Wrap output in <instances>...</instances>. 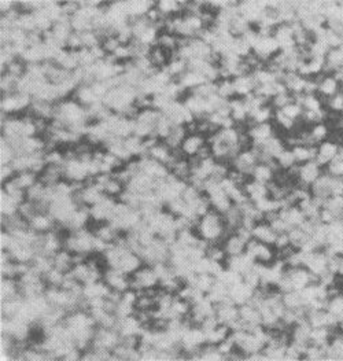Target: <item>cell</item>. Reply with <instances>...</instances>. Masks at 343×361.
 I'll return each instance as SVG.
<instances>
[{
    "instance_id": "cell-10",
    "label": "cell",
    "mask_w": 343,
    "mask_h": 361,
    "mask_svg": "<svg viewBox=\"0 0 343 361\" xmlns=\"http://www.w3.org/2000/svg\"><path fill=\"white\" fill-rule=\"evenodd\" d=\"M246 242L238 235V233H231L228 238L224 240V250L227 256H240L246 252Z\"/></svg>"
},
{
    "instance_id": "cell-4",
    "label": "cell",
    "mask_w": 343,
    "mask_h": 361,
    "mask_svg": "<svg viewBox=\"0 0 343 361\" xmlns=\"http://www.w3.org/2000/svg\"><path fill=\"white\" fill-rule=\"evenodd\" d=\"M254 291V289H251L248 284H246L244 282H240V283L229 287L228 295L232 299V302L238 305V306H240L243 303H247L253 298Z\"/></svg>"
},
{
    "instance_id": "cell-24",
    "label": "cell",
    "mask_w": 343,
    "mask_h": 361,
    "mask_svg": "<svg viewBox=\"0 0 343 361\" xmlns=\"http://www.w3.org/2000/svg\"><path fill=\"white\" fill-rule=\"evenodd\" d=\"M310 133L314 142L316 143L323 142L325 137H327V135H328V128H327V125L323 123L314 124V127L310 129Z\"/></svg>"
},
{
    "instance_id": "cell-9",
    "label": "cell",
    "mask_w": 343,
    "mask_h": 361,
    "mask_svg": "<svg viewBox=\"0 0 343 361\" xmlns=\"http://www.w3.org/2000/svg\"><path fill=\"white\" fill-rule=\"evenodd\" d=\"M338 153H339V147L335 143L323 142L317 147V157L314 161L317 162L320 166H325L335 160Z\"/></svg>"
},
{
    "instance_id": "cell-29",
    "label": "cell",
    "mask_w": 343,
    "mask_h": 361,
    "mask_svg": "<svg viewBox=\"0 0 343 361\" xmlns=\"http://www.w3.org/2000/svg\"><path fill=\"white\" fill-rule=\"evenodd\" d=\"M339 127H341V128H343V116L341 117V121H339Z\"/></svg>"
},
{
    "instance_id": "cell-23",
    "label": "cell",
    "mask_w": 343,
    "mask_h": 361,
    "mask_svg": "<svg viewBox=\"0 0 343 361\" xmlns=\"http://www.w3.org/2000/svg\"><path fill=\"white\" fill-rule=\"evenodd\" d=\"M302 107L304 110H310V111H318L321 109V102L314 94L311 95H304V100H302Z\"/></svg>"
},
{
    "instance_id": "cell-30",
    "label": "cell",
    "mask_w": 343,
    "mask_h": 361,
    "mask_svg": "<svg viewBox=\"0 0 343 361\" xmlns=\"http://www.w3.org/2000/svg\"><path fill=\"white\" fill-rule=\"evenodd\" d=\"M341 219L343 220V210H342V213H341Z\"/></svg>"
},
{
    "instance_id": "cell-20",
    "label": "cell",
    "mask_w": 343,
    "mask_h": 361,
    "mask_svg": "<svg viewBox=\"0 0 343 361\" xmlns=\"http://www.w3.org/2000/svg\"><path fill=\"white\" fill-rule=\"evenodd\" d=\"M276 162H277V166H279L280 170H288L294 165H297V161H295V157H294L292 150L287 149L276 158Z\"/></svg>"
},
{
    "instance_id": "cell-11",
    "label": "cell",
    "mask_w": 343,
    "mask_h": 361,
    "mask_svg": "<svg viewBox=\"0 0 343 361\" xmlns=\"http://www.w3.org/2000/svg\"><path fill=\"white\" fill-rule=\"evenodd\" d=\"M292 153L295 157V161L298 165L306 164L309 161H314L317 157V147L316 146H304V144H298L295 147H292Z\"/></svg>"
},
{
    "instance_id": "cell-2",
    "label": "cell",
    "mask_w": 343,
    "mask_h": 361,
    "mask_svg": "<svg viewBox=\"0 0 343 361\" xmlns=\"http://www.w3.org/2000/svg\"><path fill=\"white\" fill-rule=\"evenodd\" d=\"M321 176V166L316 161H309L299 165L298 180L299 187L310 188V186Z\"/></svg>"
},
{
    "instance_id": "cell-26",
    "label": "cell",
    "mask_w": 343,
    "mask_h": 361,
    "mask_svg": "<svg viewBox=\"0 0 343 361\" xmlns=\"http://www.w3.org/2000/svg\"><path fill=\"white\" fill-rule=\"evenodd\" d=\"M15 174H17V172L13 168V165H1V169H0V180H1V183L11 180Z\"/></svg>"
},
{
    "instance_id": "cell-15",
    "label": "cell",
    "mask_w": 343,
    "mask_h": 361,
    "mask_svg": "<svg viewBox=\"0 0 343 361\" xmlns=\"http://www.w3.org/2000/svg\"><path fill=\"white\" fill-rule=\"evenodd\" d=\"M338 91H339V81L332 76H325L318 83V92L324 97L332 98L334 95H337Z\"/></svg>"
},
{
    "instance_id": "cell-1",
    "label": "cell",
    "mask_w": 343,
    "mask_h": 361,
    "mask_svg": "<svg viewBox=\"0 0 343 361\" xmlns=\"http://www.w3.org/2000/svg\"><path fill=\"white\" fill-rule=\"evenodd\" d=\"M195 230L198 231L199 238L205 239L209 243L220 242L227 232L223 214L216 212L214 209H211L209 213L205 214L204 217L199 219Z\"/></svg>"
},
{
    "instance_id": "cell-21",
    "label": "cell",
    "mask_w": 343,
    "mask_h": 361,
    "mask_svg": "<svg viewBox=\"0 0 343 361\" xmlns=\"http://www.w3.org/2000/svg\"><path fill=\"white\" fill-rule=\"evenodd\" d=\"M327 310L330 313L341 316L343 313V294H338V295L331 297L327 302Z\"/></svg>"
},
{
    "instance_id": "cell-27",
    "label": "cell",
    "mask_w": 343,
    "mask_h": 361,
    "mask_svg": "<svg viewBox=\"0 0 343 361\" xmlns=\"http://www.w3.org/2000/svg\"><path fill=\"white\" fill-rule=\"evenodd\" d=\"M330 107L334 111H342L343 110V94L342 92H338L337 95H334L330 98Z\"/></svg>"
},
{
    "instance_id": "cell-13",
    "label": "cell",
    "mask_w": 343,
    "mask_h": 361,
    "mask_svg": "<svg viewBox=\"0 0 343 361\" xmlns=\"http://www.w3.org/2000/svg\"><path fill=\"white\" fill-rule=\"evenodd\" d=\"M178 83L183 85L187 91H192L195 90L197 87H199V85L207 83V80L198 71L187 70L181 77L178 78Z\"/></svg>"
},
{
    "instance_id": "cell-14",
    "label": "cell",
    "mask_w": 343,
    "mask_h": 361,
    "mask_svg": "<svg viewBox=\"0 0 343 361\" xmlns=\"http://www.w3.org/2000/svg\"><path fill=\"white\" fill-rule=\"evenodd\" d=\"M169 54L171 52L166 51L164 48H161L159 45H153L150 54H148V58L151 61V64L158 67V69H164L169 64Z\"/></svg>"
},
{
    "instance_id": "cell-16",
    "label": "cell",
    "mask_w": 343,
    "mask_h": 361,
    "mask_svg": "<svg viewBox=\"0 0 343 361\" xmlns=\"http://www.w3.org/2000/svg\"><path fill=\"white\" fill-rule=\"evenodd\" d=\"M0 200H1V205H0V212H1V216L3 217H11L14 214L18 213V207L19 205L15 202V200L8 195L7 193H4L1 190V194H0Z\"/></svg>"
},
{
    "instance_id": "cell-28",
    "label": "cell",
    "mask_w": 343,
    "mask_h": 361,
    "mask_svg": "<svg viewBox=\"0 0 343 361\" xmlns=\"http://www.w3.org/2000/svg\"><path fill=\"white\" fill-rule=\"evenodd\" d=\"M17 6V1H13V0H1L0 1V11H1V15L3 14L10 13L11 10H14Z\"/></svg>"
},
{
    "instance_id": "cell-6",
    "label": "cell",
    "mask_w": 343,
    "mask_h": 361,
    "mask_svg": "<svg viewBox=\"0 0 343 361\" xmlns=\"http://www.w3.org/2000/svg\"><path fill=\"white\" fill-rule=\"evenodd\" d=\"M144 263H143V260H141L139 254H136L135 252L128 249L127 252L122 254V257L120 260V264H118V268H115V269H120V271L127 273V275H132Z\"/></svg>"
},
{
    "instance_id": "cell-8",
    "label": "cell",
    "mask_w": 343,
    "mask_h": 361,
    "mask_svg": "<svg viewBox=\"0 0 343 361\" xmlns=\"http://www.w3.org/2000/svg\"><path fill=\"white\" fill-rule=\"evenodd\" d=\"M243 190L244 193L248 197V199L251 202H258V200L264 199V198H268L269 197V188H268V184H264V183H260V181L255 180H247V183L243 186Z\"/></svg>"
},
{
    "instance_id": "cell-19",
    "label": "cell",
    "mask_w": 343,
    "mask_h": 361,
    "mask_svg": "<svg viewBox=\"0 0 343 361\" xmlns=\"http://www.w3.org/2000/svg\"><path fill=\"white\" fill-rule=\"evenodd\" d=\"M17 157V153L14 147L7 142L6 139L1 137V149H0V162L1 165H11L14 158Z\"/></svg>"
},
{
    "instance_id": "cell-17",
    "label": "cell",
    "mask_w": 343,
    "mask_h": 361,
    "mask_svg": "<svg viewBox=\"0 0 343 361\" xmlns=\"http://www.w3.org/2000/svg\"><path fill=\"white\" fill-rule=\"evenodd\" d=\"M217 94L220 97L225 99V100H231L236 97L235 88H234V83L232 78H227V80H220L217 83Z\"/></svg>"
},
{
    "instance_id": "cell-3",
    "label": "cell",
    "mask_w": 343,
    "mask_h": 361,
    "mask_svg": "<svg viewBox=\"0 0 343 361\" xmlns=\"http://www.w3.org/2000/svg\"><path fill=\"white\" fill-rule=\"evenodd\" d=\"M206 137L202 133H190L187 135L181 146H180V150L183 151V154L190 158V157H195V155L199 153V150L204 147L206 144Z\"/></svg>"
},
{
    "instance_id": "cell-22",
    "label": "cell",
    "mask_w": 343,
    "mask_h": 361,
    "mask_svg": "<svg viewBox=\"0 0 343 361\" xmlns=\"http://www.w3.org/2000/svg\"><path fill=\"white\" fill-rule=\"evenodd\" d=\"M281 111H283L288 118H291L294 121H297V120L301 118L302 114H304V107H302L301 104L295 103V102H291V103L287 104L284 109H281Z\"/></svg>"
},
{
    "instance_id": "cell-5",
    "label": "cell",
    "mask_w": 343,
    "mask_h": 361,
    "mask_svg": "<svg viewBox=\"0 0 343 361\" xmlns=\"http://www.w3.org/2000/svg\"><path fill=\"white\" fill-rule=\"evenodd\" d=\"M29 227L34 232L37 233H45L50 232L52 230H55L57 227V221L52 219L48 213H37L36 216H33L31 221H29Z\"/></svg>"
},
{
    "instance_id": "cell-12",
    "label": "cell",
    "mask_w": 343,
    "mask_h": 361,
    "mask_svg": "<svg viewBox=\"0 0 343 361\" xmlns=\"http://www.w3.org/2000/svg\"><path fill=\"white\" fill-rule=\"evenodd\" d=\"M274 173H276V170L271 165L258 162L254 166V169H253L251 179L255 181H260V183H264V184H268V183L274 181Z\"/></svg>"
},
{
    "instance_id": "cell-25",
    "label": "cell",
    "mask_w": 343,
    "mask_h": 361,
    "mask_svg": "<svg viewBox=\"0 0 343 361\" xmlns=\"http://www.w3.org/2000/svg\"><path fill=\"white\" fill-rule=\"evenodd\" d=\"M274 120H276V123L279 124L281 128L287 129V131H291L294 128V125H295V121L291 120V118H288L281 110H276L274 111Z\"/></svg>"
},
{
    "instance_id": "cell-7",
    "label": "cell",
    "mask_w": 343,
    "mask_h": 361,
    "mask_svg": "<svg viewBox=\"0 0 343 361\" xmlns=\"http://www.w3.org/2000/svg\"><path fill=\"white\" fill-rule=\"evenodd\" d=\"M251 233H253V238L255 240H258L261 243H265V245H271L274 246V242H276V238H277V233L274 232L272 230V227L268 224L267 221H260L257 223L255 227L251 230Z\"/></svg>"
},
{
    "instance_id": "cell-18",
    "label": "cell",
    "mask_w": 343,
    "mask_h": 361,
    "mask_svg": "<svg viewBox=\"0 0 343 361\" xmlns=\"http://www.w3.org/2000/svg\"><path fill=\"white\" fill-rule=\"evenodd\" d=\"M15 181L18 183V186L24 190L31 188L33 184H36L38 180V176L36 173H33L31 170H26V172H21V173L15 174Z\"/></svg>"
}]
</instances>
